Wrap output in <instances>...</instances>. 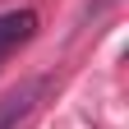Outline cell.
Wrapping results in <instances>:
<instances>
[{"label": "cell", "mask_w": 129, "mask_h": 129, "mask_svg": "<svg viewBox=\"0 0 129 129\" xmlns=\"http://www.w3.org/2000/svg\"><path fill=\"white\" fill-rule=\"evenodd\" d=\"M42 88H46V78H28V83L9 88L5 97H0V129H19V124L32 115V106H37Z\"/></svg>", "instance_id": "6da1fadb"}, {"label": "cell", "mask_w": 129, "mask_h": 129, "mask_svg": "<svg viewBox=\"0 0 129 129\" xmlns=\"http://www.w3.org/2000/svg\"><path fill=\"white\" fill-rule=\"evenodd\" d=\"M32 32H37V14H32V9H9V14H0V60H5L19 42H28Z\"/></svg>", "instance_id": "7a4b0ae2"}]
</instances>
